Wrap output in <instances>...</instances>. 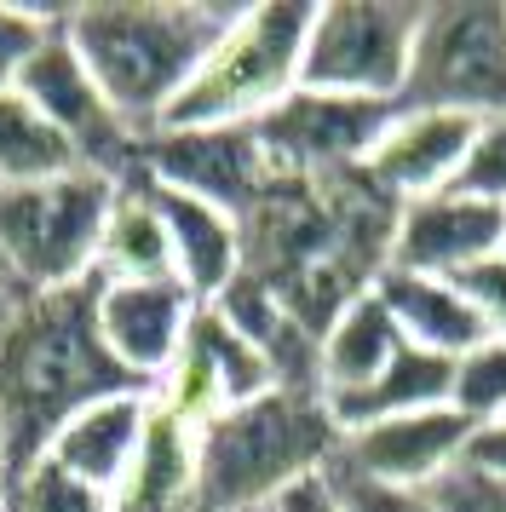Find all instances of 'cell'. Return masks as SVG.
Masks as SVG:
<instances>
[{"mask_svg": "<svg viewBox=\"0 0 506 512\" xmlns=\"http://www.w3.org/2000/svg\"><path fill=\"white\" fill-rule=\"evenodd\" d=\"M144 392L104 351L98 334V277L23 294L0 323V455L6 478L35 466L87 403Z\"/></svg>", "mask_w": 506, "mask_h": 512, "instance_id": "cell-1", "label": "cell"}, {"mask_svg": "<svg viewBox=\"0 0 506 512\" xmlns=\"http://www.w3.org/2000/svg\"><path fill=\"white\" fill-rule=\"evenodd\" d=\"M230 18L236 6L225 0H98L64 6V35L110 110L150 139Z\"/></svg>", "mask_w": 506, "mask_h": 512, "instance_id": "cell-2", "label": "cell"}, {"mask_svg": "<svg viewBox=\"0 0 506 512\" xmlns=\"http://www.w3.org/2000/svg\"><path fill=\"white\" fill-rule=\"evenodd\" d=\"M340 426L322 392L276 386L196 426V512H265L276 495L328 472Z\"/></svg>", "mask_w": 506, "mask_h": 512, "instance_id": "cell-3", "label": "cell"}, {"mask_svg": "<svg viewBox=\"0 0 506 512\" xmlns=\"http://www.w3.org/2000/svg\"><path fill=\"white\" fill-rule=\"evenodd\" d=\"M317 6L311 0H259L236 6L225 35L213 41L202 70L173 98L161 127H253L299 93L305 35Z\"/></svg>", "mask_w": 506, "mask_h": 512, "instance_id": "cell-4", "label": "cell"}, {"mask_svg": "<svg viewBox=\"0 0 506 512\" xmlns=\"http://www.w3.org/2000/svg\"><path fill=\"white\" fill-rule=\"evenodd\" d=\"M115 190H121V179H104L92 167L0 190V265L12 271L23 294H46V288H69V282L92 277Z\"/></svg>", "mask_w": 506, "mask_h": 512, "instance_id": "cell-5", "label": "cell"}, {"mask_svg": "<svg viewBox=\"0 0 506 512\" xmlns=\"http://www.w3.org/2000/svg\"><path fill=\"white\" fill-rule=\"evenodd\" d=\"M420 12L426 6H414V0H328V6H317L311 35H305L299 87L403 104Z\"/></svg>", "mask_w": 506, "mask_h": 512, "instance_id": "cell-6", "label": "cell"}, {"mask_svg": "<svg viewBox=\"0 0 506 512\" xmlns=\"http://www.w3.org/2000/svg\"><path fill=\"white\" fill-rule=\"evenodd\" d=\"M403 104L506 116V0H437L420 12Z\"/></svg>", "mask_w": 506, "mask_h": 512, "instance_id": "cell-7", "label": "cell"}, {"mask_svg": "<svg viewBox=\"0 0 506 512\" xmlns=\"http://www.w3.org/2000/svg\"><path fill=\"white\" fill-rule=\"evenodd\" d=\"M12 87L64 133V144L81 156V167L104 173V179H121V185L138 173V144L144 139L110 110V98L98 93L81 52L69 47L64 12H58V29L12 70Z\"/></svg>", "mask_w": 506, "mask_h": 512, "instance_id": "cell-8", "label": "cell"}, {"mask_svg": "<svg viewBox=\"0 0 506 512\" xmlns=\"http://www.w3.org/2000/svg\"><path fill=\"white\" fill-rule=\"evenodd\" d=\"M138 173L150 185L213 202L230 219H248L259 196L276 185L253 127H156L138 144Z\"/></svg>", "mask_w": 506, "mask_h": 512, "instance_id": "cell-9", "label": "cell"}, {"mask_svg": "<svg viewBox=\"0 0 506 512\" xmlns=\"http://www.w3.org/2000/svg\"><path fill=\"white\" fill-rule=\"evenodd\" d=\"M391 116H397V104L299 87L265 121H253V133L265 144V162L276 179H334V173L368 162V150L386 133Z\"/></svg>", "mask_w": 506, "mask_h": 512, "instance_id": "cell-10", "label": "cell"}, {"mask_svg": "<svg viewBox=\"0 0 506 512\" xmlns=\"http://www.w3.org/2000/svg\"><path fill=\"white\" fill-rule=\"evenodd\" d=\"M265 392H276V369L265 363V351L253 346L242 328H230L213 305H202L190 334H184L173 374L156 386V403L196 432L202 420L242 409V403H253Z\"/></svg>", "mask_w": 506, "mask_h": 512, "instance_id": "cell-11", "label": "cell"}, {"mask_svg": "<svg viewBox=\"0 0 506 512\" xmlns=\"http://www.w3.org/2000/svg\"><path fill=\"white\" fill-rule=\"evenodd\" d=\"M472 438H478V420H466L455 403H437V409L380 420V426H363V432L340 438L334 466L340 472H357L368 484L426 495L443 472H455L466 461Z\"/></svg>", "mask_w": 506, "mask_h": 512, "instance_id": "cell-12", "label": "cell"}, {"mask_svg": "<svg viewBox=\"0 0 506 512\" xmlns=\"http://www.w3.org/2000/svg\"><path fill=\"white\" fill-rule=\"evenodd\" d=\"M196 311H202V300L179 277H150V282L98 277V334H104V351L133 374L144 392H156L161 380L173 374Z\"/></svg>", "mask_w": 506, "mask_h": 512, "instance_id": "cell-13", "label": "cell"}, {"mask_svg": "<svg viewBox=\"0 0 506 512\" xmlns=\"http://www.w3.org/2000/svg\"><path fill=\"white\" fill-rule=\"evenodd\" d=\"M506 242V208L483 202L472 190H437L420 202L397 208L386 248V271H414V277H460L478 259L501 254Z\"/></svg>", "mask_w": 506, "mask_h": 512, "instance_id": "cell-14", "label": "cell"}, {"mask_svg": "<svg viewBox=\"0 0 506 512\" xmlns=\"http://www.w3.org/2000/svg\"><path fill=\"white\" fill-rule=\"evenodd\" d=\"M472 139H478V121L455 116V110H426V104H397V116L386 121V133L368 150V185L386 190L391 202H420V196H437V190H455L460 173H466V156H472Z\"/></svg>", "mask_w": 506, "mask_h": 512, "instance_id": "cell-15", "label": "cell"}, {"mask_svg": "<svg viewBox=\"0 0 506 512\" xmlns=\"http://www.w3.org/2000/svg\"><path fill=\"white\" fill-rule=\"evenodd\" d=\"M150 420H156V392H115L87 403L75 420H64V432L52 438V461L69 466L75 478H87L104 495H121V484L133 478L144 438H150Z\"/></svg>", "mask_w": 506, "mask_h": 512, "instance_id": "cell-16", "label": "cell"}, {"mask_svg": "<svg viewBox=\"0 0 506 512\" xmlns=\"http://www.w3.org/2000/svg\"><path fill=\"white\" fill-rule=\"evenodd\" d=\"M144 179V173H138ZM150 185V179H144ZM156 196V213L167 225V248H173V277L196 294L202 305H213L230 282L242 277L248 265V242H242V219H230L225 208L213 202H196V196H179L167 185H150Z\"/></svg>", "mask_w": 506, "mask_h": 512, "instance_id": "cell-17", "label": "cell"}, {"mask_svg": "<svg viewBox=\"0 0 506 512\" xmlns=\"http://www.w3.org/2000/svg\"><path fill=\"white\" fill-rule=\"evenodd\" d=\"M374 294L391 311L397 334L409 340L414 351H432V357H466L472 346L489 340L478 305L460 294L455 277H414V271H380L374 277Z\"/></svg>", "mask_w": 506, "mask_h": 512, "instance_id": "cell-18", "label": "cell"}, {"mask_svg": "<svg viewBox=\"0 0 506 512\" xmlns=\"http://www.w3.org/2000/svg\"><path fill=\"white\" fill-rule=\"evenodd\" d=\"M409 346L391 311L380 305V294L368 288L345 305L334 323L322 328L317 340V392L322 397H345V392H363L374 374H386L397 363V351Z\"/></svg>", "mask_w": 506, "mask_h": 512, "instance_id": "cell-19", "label": "cell"}, {"mask_svg": "<svg viewBox=\"0 0 506 512\" xmlns=\"http://www.w3.org/2000/svg\"><path fill=\"white\" fill-rule=\"evenodd\" d=\"M449 357H432V351H414L403 346L397 363L386 374H374L363 392H345V397H322L328 403V420L340 426V438L363 432V426H380V420L397 415H420V409H437L449 403Z\"/></svg>", "mask_w": 506, "mask_h": 512, "instance_id": "cell-20", "label": "cell"}, {"mask_svg": "<svg viewBox=\"0 0 506 512\" xmlns=\"http://www.w3.org/2000/svg\"><path fill=\"white\" fill-rule=\"evenodd\" d=\"M92 277L104 282H150V277H173V248H167V225L156 213V196L144 179H127L115 190V208L104 219L98 236V259H92Z\"/></svg>", "mask_w": 506, "mask_h": 512, "instance_id": "cell-21", "label": "cell"}, {"mask_svg": "<svg viewBox=\"0 0 506 512\" xmlns=\"http://www.w3.org/2000/svg\"><path fill=\"white\" fill-rule=\"evenodd\" d=\"M115 512H196V432L161 403L133 478L115 495Z\"/></svg>", "mask_w": 506, "mask_h": 512, "instance_id": "cell-22", "label": "cell"}, {"mask_svg": "<svg viewBox=\"0 0 506 512\" xmlns=\"http://www.w3.org/2000/svg\"><path fill=\"white\" fill-rule=\"evenodd\" d=\"M75 167H81V156L64 144V133H58L18 87H0V190L64 179Z\"/></svg>", "mask_w": 506, "mask_h": 512, "instance_id": "cell-23", "label": "cell"}, {"mask_svg": "<svg viewBox=\"0 0 506 512\" xmlns=\"http://www.w3.org/2000/svg\"><path fill=\"white\" fill-rule=\"evenodd\" d=\"M6 512H115V501L104 489H92L87 478H75L69 466H58L52 455H41L6 484Z\"/></svg>", "mask_w": 506, "mask_h": 512, "instance_id": "cell-24", "label": "cell"}, {"mask_svg": "<svg viewBox=\"0 0 506 512\" xmlns=\"http://www.w3.org/2000/svg\"><path fill=\"white\" fill-rule=\"evenodd\" d=\"M449 403L466 420H506V340H483L449 369Z\"/></svg>", "mask_w": 506, "mask_h": 512, "instance_id": "cell-25", "label": "cell"}, {"mask_svg": "<svg viewBox=\"0 0 506 512\" xmlns=\"http://www.w3.org/2000/svg\"><path fill=\"white\" fill-rule=\"evenodd\" d=\"M426 501L437 512H506V472H489L478 461H460L455 472H443Z\"/></svg>", "mask_w": 506, "mask_h": 512, "instance_id": "cell-26", "label": "cell"}, {"mask_svg": "<svg viewBox=\"0 0 506 512\" xmlns=\"http://www.w3.org/2000/svg\"><path fill=\"white\" fill-rule=\"evenodd\" d=\"M455 190H472L483 202L506 208V116L478 121V139H472V156H466V173Z\"/></svg>", "mask_w": 506, "mask_h": 512, "instance_id": "cell-27", "label": "cell"}, {"mask_svg": "<svg viewBox=\"0 0 506 512\" xmlns=\"http://www.w3.org/2000/svg\"><path fill=\"white\" fill-rule=\"evenodd\" d=\"M455 282H460V294L478 305L489 340H506V254L478 259V265H472V271H460Z\"/></svg>", "mask_w": 506, "mask_h": 512, "instance_id": "cell-28", "label": "cell"}, {"mask_svg": "<svg viewBox=\"0 0 506 512\" xmlns=\"http://www.w3.org/2000/svg\"><path fill=\"white\" fill-rule=\"evenodd\" d=\"M328 478L340 489V507L345 512H437L426 495H414V489H386V484H368L357 472H340V466H328Z\"/></svg>", "mask_w": 506, "mask_h": 512, "instance_id": "cell-29", "label": "cell"}, {"mask_svg": "<svg viewBox=\"0 0 506 512\" xmlns=\"http://www.w3.org/2000/svg\"><path fill=\"white\" fill-rule=\"evenodd\" d=\"M58 29V12H35V6H0V64L18 70L29 52Z\"/></svg>", "mask_w": 506, "mask_h": 512, "instance_id": "cell-30", "label": "cell"}, {"mask_svg": "<svg viewBox=\"0 0 506 512\" xmlns=\"http://www.w3.org/2000/svg\"><path fill=\"white\" fill-rule=\"evenodd\" d=\"M265 512H345V507H340V489H334V478H328V472H317V478L294 484L288 495H276Z\"/></svg>", "mask_w": 506, "mask_h": 512, "instance_id": "cell-31", "label": "cell"}, {"mask_svg": "<svg viewBox=\"0 0 506 512\" xmlns=\"http://www.w3.org/2000/svg\"><path fill=\"white\" fill-rule=\"evenodd\" d=\"M466 461L489 466V472H506V420L478 426V438H472V449H466Z\"/></svg>", "mask_w": 506, "mask_h": 512, "instance_id": "cell-32", "label": "cell"}, {"mask_svg": "<svg viewBox=\"0 0 506 512\" xmlns=\"http://www.w3.org/2000/svg\"><path fill=\"white\" fill-rule=\"evenodd\" d=\"M23 300V288L18 282H12V271H6V265H0V323H6V311H12V305Z\"/></svg>", "mask_w": 506, "mask_h": 512, "instance_id": "cell-33", "label": "cell"}, {"mask_svg": "<svg viewBox=\"0 0 506 512\" xmlns=\"http://www.w3.org/2000/svg\"><path fill=\"white\" fill-rule=\"evenodd\" d=\"M6 484H12V478H6V455H0V512H6Z\"/></svg>", "mask_w": 506, "mask_h": 512, "instance_id": "cell-34", "label": "cell"}, {"mask_svg": "<svg viewBox=\"0 0 506 512\" xmlns=\"http://www.w3.org/2000/svg\"><path fill=\"white\" fill-rule=\"evenodd\" d=\"M0 87H12V70H6V64H0Z\"/></svg>", "mask_w": 506, "mask_h": 512, "instance_id": "cell-35", "label": "cell"}, {"mask_svg": "<svg viewBox=\"0 0 506 512\" xmlns=\"http://www.w3.org/2000/svg\"><path fill=\"white\" fill-rule=\"evenodd\" d=\"M501 254H506V242H501Z\"/></svg>", "mask_w": 506, "mask_h": 512, "instance_id": "cell-36", "label": "cell"}]
</instances>
